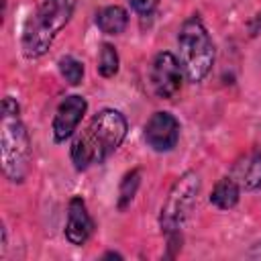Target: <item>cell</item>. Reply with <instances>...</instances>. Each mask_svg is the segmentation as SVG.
Segmentation results:
<instances>
[{"instance_id": "obj_1", "label": "cell", "mask_w": 261, "mask_h": 261, "mask_svg": "<svg viewBox=\"0 0 261 261\" xmlns=\"http://www.w3.org/2000/svg\"><path fill=\"white\" fill-rule=\"evenodd\" d=\"M128 122L120 110L102 108L92 116L88 128L77 133L71 141V161L77 171H86L90 165L106 161L124 141Z\"/></svg>"}, {"instance_id": "obj_2", "label": "cell", "mask_w": 261, "mask_h": 261, "mask_svg": "<svg viewBox=\"0 0 261 261\" xmlns=\"http://www.w3.org/2000/svg\"><path fill=\"white\" fill-rule=\"evenodd\" d=\"M0 161L10 184H22L31 169V139L20 120V106L14 98L2 100L0 114Z\"/></svg>"}, {"instance_id": "obj_3", "label": "cell", "mask_w": 261, "mask_h": 261, "mask_svg": "<svg viewBox=\"0 0 261 261\" xmlns=\"http://www.w3.org/2000/svg\"><path fill=\"white\" fill-rule=\"evenodd\" d=\"M75 8V0H47L27 20L20 47L29 59H37L47 53L59 31L69 22Z\"/></svg>"}, {"instance_id": "obj_4", "label": "cell", "mask_w": 261, "mask_h": 261, "mask_svg": "<svg viewBox=\"0 0 261 261\" xmlns=\"http://www.w3.org/2000/svg\"><path fill=\"white\" fill-rule=\"evenodd\" d=\"M177 49H179V63L188 82L192 84L202 82L214 65L216 51L200 16L194 14L181 22L177 33Z\"/></svg>"}, {"instance_id": "obj_5", "label": "cell", "mask_w": 261, "mask_h": 261, "mask_svg": "<svg viewBox=\"0 0 261 261\" xmlns=\"http://www.w3.org/2000/svg\"><path fill=\"white\" fill-rule=\"evenodd\" d=\"M200 188H202V179L196 171H186L175 179L159 212V226L165 237L181 230L186 218L190 216L198 200Z\"/></svg>"}, {"instance_id": "obj_6", "label": "cell", "mask_w": 261, "mask_h": 261, "mask_svg": "<svg viewBox=\"0 0 261 261\" xmlns=\"http://www.w3.org/2000/svg\"><path fill=\"white\" fill-rule=\"evenodd\" d=\"M181 75H184L181 63L171 51H159L153 57L149 80L157 98L171 100L181 90Z\"/></svg>"}, {"instance_id": "obj_7", "label": "cell", "mask_w": 261, "mask_h": 261, "mask_svg": "<svg viewBox=\"0 0 261 261\" xmlns=\"http://www.w3.org/2000/svg\"><path fill=\"white\" fill-rule=\"evenodd\" d=\"M143 137L145 143L157 153L173 151L179 141V120L167 110H157L145 122Z\"/></svg>"}, {"instance_id": "obj_8", "label": "cell", "mask_w": 261, "mask_h": 261, "mask_svg": "<svg viewBox=\"0 0 261 261\" xmlns=\"http://www.w3.org/2000/svg\"><path fill=\"white\" fill-rule=\"evenodd\" d=\"M86 110H88V102L84 96H77V94L65 96L59 102L55 116H53V122H51L55 143H63L65 139H69L77 130V124L82 122Z\"/></svg>"}, {"instance_id": "obj_9", "label": "cell", "mask_w": 261, "mask_h": 261, "mask_svg": "<svg viewBox=\"0 0 261 261\" xmlns=\"http://www.w3.org/2000/svg\"><path fill=\"white\" fill-rule=\"evenodd\" d=\"M94 234V220L88 212L86 202L80 196H73L67 204V222H65V239L71 245H86Z\"/></svg>"}, {"instance_id": "obj_10", "label": "cell", "mask_w": 261, "mask_h": 261, "mask_svg": "<svg viewBox=\"0 0 261 261\" xmlns=\"http://www.w3.org/2000/svg\"><path fill=\"white\" fill-rule=\"evenodd\" d=\"M232 177L239 181L243 190L255 192L261 188V151L253 149L243 159H239L232 167Z\"/></svg>"}, {"instance_id": "obj_11", "label": "cell", "mask_w": 261, "mask_h": 261, "mask_svg": "<svg viewBox=\"0 0 261 261\" xmlns=\"http://www.w3.org/2000/svg\"><path fill=\"white\" fill-rule=\"evenodd\" d=\"M239 198H241V186L232 175L220 177L210 192V204H214L220 210L234 208L239 204Z\"/></svg>"}, {"instance_id": "obj_12", "label": "cell", "mask_w": 261, "mask_h": 261, "mask_svg": "<svg viewBox=\"0 0 261 261\" xmlns=\"http://www.w3.org/2000/svg\"><path fill=\"white\" fill-rule=\"evenodd\" d=\"M96 24L104 35H120L128 24V12L122 6H104L96 14Z\"/></svg>"}, {"instance_id": "obj_13", "label": "cell", "mask_w": 261, "mask_h": 261, "mask_svg": "<svg viewBox=\"0 0 261 261\" xmlns=\"http://www.w3.org/2000/svg\"><path fill=\"white\" fill-rule=\"evenodd\" d=\"M139 186H141V169H130L128 173H124L118 186V208L120 210H124L133 202Z\"/></svg>"}, {"instance_id": "obj_14", "label": "cell", "mask_w": 261, "mask_h": 261, "mask_svg": "<svg viewBox=\"0 0 261 261\" xmlns=\"http://www.w3.org/2000/svg\"><path fill=\"white\" fill-rule=\"evenodd\" d=\"M118 65H120V59H118V51L114 45L110 43H104L102 49H100V57H98V73L102 77H114L118 73Z\"/></svg>"}, {"instance_id": "obj_15", "label": "cell", "mask_w": 261, "mask_h": 261, "mask_svg": "<svg viewBox=\"0 0 261 261\" xmlns=\"http://www.w3.org/2000/svg\"><path fill=\"white\" fill-rule=\"evenodd\" d=\"M57 67H59V73L65 80V84H69V86H80L82 84V80H84V63L80 59H75L73 55H63L57 61Z\"/></svg>"}, {"instance_id": "obj_16", "label": "cell", "mask_w": 261, "mask_h": 261, "mask_svg": "<svg viewBox=\"0 0 261 261\" xmlns=\"http://www.w3.org/2000/svg\"><path fill=\"white\" fill-rule=\"evenodd\" d=\"M128 4H130V8H133L137 14L149 16V14H153V10L157 8L159 0H128Z\"/></svg>"}, {"instance_id": "obj_17", "label": "cell", "mask_w": 261, "mask_h": 261, "mask_svg": "<svg viewBox=\"0 0 261 261\" xmlns=\"http://www.w3.org/2000/svg\"><path fill=\"white\" fill-rule=\"evenodd\" d=\"M249 33H251V37H255V35L261 33V12H257V14L249 20Z\"/></svg>"}, {"instance_id": "obj_18", "label": "cell", "mask_w": 261, "mask_h": 261, "mask_svg": "<svg viewBox=\"0 0 261 261\" xmlns=\"http://www.w3.org/2000/svg\"><path fill=\"white\" fill-rule=\"evenodd\" d=\"M112 257H114V259H122V255H120V253H114V251H108V253L104 255V259H112Z\"/></svg>"}]
</instances>
